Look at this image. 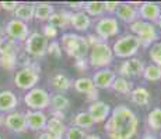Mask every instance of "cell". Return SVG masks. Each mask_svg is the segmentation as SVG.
<instances>
[{"label":"cell","mask_w":161,"mask_h":139,"mask_svg":"<svg viewBox=\"0 0 161 139\" xmlns=\"http://www.w3.org/2000/svg\"><path fill=\"white\" fill-rule=\"evenodd\" d=\"M83 8H84V13L88 15H101L105 11V6L104 2H87L83 3Z\"/></svg>","instance_id":"f546056e"},{"label":"cell","mask_w":161,"mask_h":139,"mask_svg":"<svg viewBox=\"0 0 161 139\" xmlns=\"http://www.w3.org/2000/svg\"><path fill=\"white\" fill-rule=\"evenodd\" d=\"M39 68L36 64H28V66L23 67L18 70L14 75V85L21 91H27L35 88L36 83L39 81Z\"/></svg>","instance_id":"277c9868"},{"label":"cell","mask_w":161,"mask_h":139,"mask_svg":"<svg viewBox=\"0 0 161 139\" xmlns=\"http://www.w3.org/2000/svg\"><path fill=\"white\" fill-rule=\"evenodd\" d=\"M4 125L10 129L11 132L15 134H23L27 131V125H25V117L24 113L21 111H11L7 116L4 117Z\"/></svg>","instance_id":"7c38bea8"},{"label":"cell","mask_w":161,"mask_h":139,"mask_svg":"<svg viewBox=\"0 0 161 139\" xmlns=\"http://www.w3.org/2000/svg\"><path fill=\"white\" fill-rule=\"evenodd\" d=\"M97 96H98V91H97V89H94L92 92H90V93H88V100L95 102V99H97Z\"/></svg>","instance_id":"60d3db41"},{"label":"cell","mask_w":161,"mask_h":139,"mask_svg":"<svg viewBox=\"0 0 161 139\" xmlns=\"http://www.w3.org/2000/svg\"><path fill=\"white\" fill-rule=\"evenodd\" d=\"M24 102H25L27 107L30 110H35V111H44L45 109H48L51 106V96L49 93L42 88H35L30 89L24 96Z\"/></svg>","instance_id":"52a82bcc"},{"label":"cell","mask_w":161,"mask_h":139,"mask_svg":"<svg viewBox=\"0 0 161 139\" xmlns=\"http://www.w3.org/2000/svg\"><path fill=\"white\" fill-rule=\"evenodd\" d=\"M2 125H4V116L0 113V127H2Z\"/></svg>","instance_id":"bcb514c9"},{"label":"cell","mask_w":161,"mask_h":139,"mask_svg":"<svg viewBox=\"0 0 161 139\" xmlns=\"http://www.w3.org/2000/svg\"><path fill=\"white\" fill-rule=\"evenodd\" d=\"M62 46L67 56L79 60H84L90 50V45L84 36L77 33H64L62 36Z\"/></svg>","instance_id":"7a4b0ae2"},{"label":"cell","mask_w":161,"mask_h":139,"mask_svg":"<svg viewBox=\"0 0 161 139\" xmlns=\"http://www.w3.org/2000/svg\"><path fill=\"white\" fill-rule=\"evenodd\" d=\"M130 99L139 106H147L150 103V92L143 86H137L130 92Z\"/></svg>","instance_id":"cb8c5ba5"},{"label":"cell","mask_w":161,"mask_h":139,"mask_svg":"<svg viewBox=\"0 0 161 139\" xmlns=\"http://www.w3.org/2000/svg\"><path fill=\"white\" fill-rule=\"evenodd\" d=\"M157 24H158V27L161 28V15H160V18H158V21H157Z\"/></svg>","instance_id":"c3c4849f"},{"label":"cell","mask_w":161,"mask_h":139,"mask_svg":"<svg viewBox=\"0 0 161 139\" xmlns=\"http://www.w3.org/2000/svg\"><path fill=\"white\" fill-rule=\"evenodd\" d=\"M116 75L112 70L109 68H103L98 70L92 77V83H94L95 89H109L115 81Z\"/></svg>","instance_id":"2e32d148"},{"label":"cell","mask_w":161,"mask_h":139,"mask_svg":"<svg viewBox=\"0 0 161 139\" xmlns=\"http://www.w3.org/2000/svg\"><path fill=\"white\" fill-rule=\"evenodd\" d=\"M70 25L80 32H86L91 27V18L84 11H76L70 13Z\"/></svg>","instance_id":"d6986e66"},{"label":"cell","mask_w":161,"mask_h":139,"mask_svg":"<svg viewBox=\"0 0 161 139\" xmlns=\"http://www.w3.org/2000/svg\"><path fill=\"white\" fill-rule=\"evenodd\" d=\"M90 66L95 67V68H107L108 66H111L114 61V53L112 49L109 47L107 42H100L95 43L94 46H91L90 49Z\"/></svg>","instance_id":"3957f363"},{"label":"cell","mask_w":161,"mask_h":139,"mask_svg":"<svg viewBox=\"0 0 161 139\" xmlns=\"http://www.w3.org/2000/svg\"><path fill=\"white\" fill-rule=\"evenodd\" d=\"M95 32H97V36L101 41H107V39L118 35V32H119L118 20L114 17L100 18L95 24Z\"/></svg>","instance_id":"30bf717a"},{"label":"cell","mask_w":161,"mask_h":139,"mask_svg":"<svg viewBox=\"0 0 161 139\" xmlns=\"http://www.w3.org/2000/svg\"><path fill=\"white\" fill-rule=\"evenodd\" d=\"M18 47L17 42L13 39L7 38V36H3L0 39V56H10V57H17L18 54Z\"/></svg>","instance_id":"603a6c76"},{"label":"cell","mask_w":161,"mask_h":139,"mask_svg":"<svg viewBox=\"0 0 161 139\" xmlns=\"http://www.w3.org/2000/svg\"><path fill=\"white\" fill-rule=\"evenodd\" d=\"M140 46H142V43H140V41H139L137 36L125 35L120 39H118L111 49H112L114 56H116V57L132 58V56H135L139 52Z\"/></svg>","instance_id":"5b68a950"},{"label":"cell","mask_w":161,"mask_h":139,"mask_svg":"<svg viewBox=\"0 0 161 139\" xmlns=\"http://www.w3.org/2000/svg\"><path fill=\"white\" fill-rule=\"evenodd\" d=\"M73 124H74V127H77V128H80V129L84 131V129L91 128L95 122H94V120L91 118V116H90L87 111H80V113H77L76 116H74Z\"/></svg>","instance_id":"484cf974"},{"label":"cell","mask_w":161,"mask_h":139,"mask_svg":"<svg viewBox=\"0 0 161 139\" xmlns=\"http://www.w3.org/2000/svg\"><path fill=\"white\" fill-rule=\"evenodd\" d=\"M111 88H112L115 92H118V93H123V95H128V93H130V92L133 91L132 82L128 81L126 78H123V77L115 78V81H114Z\"/></svg>","instance_id":"f1b7e54d"},{"label":"cell","mask_w":161,"mask_h":139,"mask_svg":"<svg viewBox=\"0 0 161 139\" xmlns=\"http://www.w3.org/2000/svg\"><path fill=\"white\" fill-rule=\"evenodd\" d=\"M139 120L125 104H119L111 111L105 124V134L109 139H132L137 132Z\"/></svg>","instance_id":"6da1fadb"},{"label":"cell","mask_w":161,"mask_h":139,"mask_svg":"<svg viewBox=\"0 0 161 139\" xmlns=\"http://www.w3.org/2000/svg\"><path fill=\"white\" fill-rule=\"evenodd\" d=\"M48 24L52 27L58 28H66L70 25V13L66 10H60V11H55L53 14L49 17Z\"/></svg>","instance_id":"7402d4cb"},{"label":"cell","mask_w":161,"mask_h":139,"mask_svg":"<svg viewBox=\"0 0 161 139\" xmlns=\"http://www.w3.org/2000/svg\"><path fill=\"white\" fill-rule=\"evenodd\" d=\"M0 66L4 70H14L17 66V57H10V56H0Z\"/></svg>","instance_id":"d590c367"},{"label":"cell","mask_w":161,"mask_h":139,"mask_svg":"<svg viewBox=\"0 0 161 139\" xmlns=\"http://www.w3.org/2000/svg\"><path fill=\"white\" fill-rule=\"evenodd\" d=\"M48 39L42 33L32 32L25 41V52L32 57H44L48 49Z\"/></svg>","instance_id":"ba28073f"},{"label":"cell","mask_w":161,"mask_h":139,"mask_svg":"<svg viewBox=\"0 0 161 139\" xmlns=\"http://www.w3.org/2000/svg\"><path fill=\"white\" fill-rule=\"evenodd\" d=\"M139 17L143 21L150 24H154L158 21L160 15H161V7L157 3H151V2H146L140 6V8L137 10Z\"/></svg>","instance_id":"9a60e30c"},{"label":"cell","mask_w":161,"mask_h":139,"mask_svg":"<svg viewBox=\"0 0 161 139\" xmlns=\"http://www.w3.org/2000/svg\"><path fill=\"white\" fill-rule=\"evenodd\" d=\"M53 13H55V10L51 3H38V4H35L34 18L38 21H48L49 17Z\"/></svg>","instance_id":"d4e9b609"},{"label":"cell","mask_w":161,"mask_h":139,"mask_svg":"<svg viewBox=\"0 0 161 139\" xmlns=\"http://www.w3.org/2000/svg\"><path fill=\"white\" fill-rule=\"evenodd\" d=\"M86 139H101V138L98 137V135H87Z\"/></svg>","instance_id":"f6af8a7d"},{"label":"cell","mask_w":161,"mask_h":139,"mask_svg":"<svg viewBox=\"0 0 161 139\" xmlns=\"http://www.w3.org/2000/svg\"><path fill=\"white\" fill-rule=\"evenodd\" d=\"M4 33L7 38L13 39L15 42H25L27 38L30 36V29H28V24L18 21L13 18L10 20L4 27Z\"/></svg>","instance_id":"9c48e42d"},{"label":"cell","mask_w":161,"mask_h":139,"mask_svg":"<svg viewBox=\"0 0 161 139\" xmlns=\"http://www.w3.org/2000/svg\"><path fill=\"white\" fill-rule=\"evenodd\" d=\"M144 67L146 66L140 58H128L119 67V72L123 78H126V77H139L143 74Z\"/></svg>","instance_id":"5bb4252c"},{"label":"cell","mask_w":161,"mask_h":139,"mask_svg":"<svg viewBox=\"0 0 161 139\" xmlns=\"http://www.w3.org/2000/svg\"><path fill=\"white\" fill-rule=\"evenodd\" d=\"M142 139H157V137H154V135H150V134H147V135H144Z\"/></svg>","instance_id":"ee69618b"},{"label":"cell","mask_w":161,"mask_h":139,"mask_svg":"<svg viewBox=\"0 0 161 139\" xmlns=\"http://www.w3.org/2000/svg\"><path fill=\"white\" fill-rule=\"evenodd\" d=\"M18 3L17 2H0V8L7 11H14L17 8Z\"/></svg>","instance_id":"f35d334b"},{"label":"cell","mask_w":161,"mask_h":139,"mask_svg":"<svg viewBox=\"0 0 161 139\" xmlns=\"http://www.w3.org/2000/svg\"><path fill=\"white\" fill-rule=\"evenodd\" d=\"M86 132L83 129L77 128V127H70V128L66 129V134H64V138L66 139H86Z\"/></svg>","instance_id":"e575fe53"},{"label":"cell","mask_w":161,"mask_h":139,"mask_svg":"<svg viewBox=\"0 0 161 139\" xmlns=\"http://www.w3.org/2000/svg\"><path fill=\"white\" fill-rule=\"evenodd\" d=\"M18 106V97L11 91H0V113H11Z\"/></svg>","instance_id":"e0dca14e"},{"label":"cell","mask_w":161,"mask_h":139,"mask_svg":"<svg viewBox=\"0 0 161 139\" xmlns=\"http://www.w3.org/2000/svg\"><path fill=\"white\" fill-rule=\"evenodd\" d=\"M42 35H44L46 39H53L58 36V29L55 27L49 25V24H45V25L42 27Z\"/></svg>","instance_id":"74e56055"},{"label":"cell","mask_w":161,"mask_h":139,"mask_svg":"<svg viewBox=\"0 0 161 139\" xmlns=\"http://www.w3.org/2000/svg\"><path fill=\"white\" fill-rule=\"evenodd\" d=\"M143 78L146 81H151V82H156L161 79V68L156 64H150V66H146L143 70Z\"/></svg>","instance_id":"4dcf8cb0"},{"label":"cell","mask_w":161,"mask_h":139,"mask_svg":"<svg viewBox=\"0 0 161 139\" xmlns=\"http://www.w3.org/2000/svg\"><path fill=\"white\" fill-rule=\"evenodd\" d=\"M46 53L53 56V57H60L62 56V46L58 41H52L51 43H48V49H46Z\"/></svg>","instance_id":"8d00e7d4"},{"label":"cell","mask_w":161,"mask_h":139,"mask_svg":"<svg viewBox=\"0 0 161 139\" xmlns=\"http://www.w3.org/2000/svg\"><path fill=\"white\" fill-rule=\"evenodd\" d=\"M76 66L79 67V68H81V70H86V68H87V64H86V58H84V60L76 61Z\"/></svg>","instance_id":"b9f144b4"},{"label":"cell","mask_w":161,"mask_h":139,"mask_svg":"<svg viewBox=\"0 0 161 139\" xmlns=\"http://www.w3.org/2000/svg\"><path fill=\"white\" fill-rule=\"evenodd\" d=\"M130 29L135 33V36H137L139 41L143 46H148L156 43V41L158 39V31L154 24L146 22L143 20H137L133 24H130Z\"/></svg>","instance_id":"8992f818"},{"label":"cell","mask_w":161,"mask_h":139,"mask_svg":"<svg viewBox=\"0 0 161 139\" xmlns=\"http://www.w3.org/2000/svg\"><path fill=\"white\" fill-rule=\"evenodd\" d=\"M0 139H3V138H2V137H0Z\"/></svg>","instance_id":"681fc988"},{"label":"cell","mask_w":161,"mask_h":139,"mask_svg":"<svg viewBox=\"0 0 161 139\" xmlns=\"http://www.w3.org/2000/svg\"><path fill=\"white\" fill-rule=\"evenodd\" d=\"M74 89H76L77 92H80V93H90V92H92L95 89L94 83H92V79L91 78H79L74 81Z\"/></svg>","instance_id":"1f68e13d"},{"label":"cell","mask_w":161,"mask_h":139,"mask_svg":"<svg viewBox=\"0 0 161 139\" xmlns=\"http://www.w3.org/2000/svg\"><path fill=\"white\" fill-rule=\"evenodd\" d=\"M104 6H105V11H108V13H114V11H116L119 3L118 2H104Z\"/></svg>","instance_id":"ab89813d"},{"label":"cell","mask_w":161,"mask_h":139,"mask_svg":"<svg viewBox=\"0 0 161 139\" xmlns=\"http://www.w3.org/2000/svg\"><path fill=\"white\" fill-rule=\"evenodd\" d=\"M51 104H52V109L53 111H58V113H63L64 110L69 109L70 106V102L64 95L59 93V95H55V96L51 97Z\"/></svg>","instance_id":"83f0119b"},{"label":"cell","mask_w":161,"mask_h":139,"mask_svg":"<svg viewBox=\"0 0 161 139\" xmlns=\"http://www.w3.org/2000/svg\"><path fill=\"white\" fill-rule=\"evenodd\" d=\"M3 33H4V31H3V29H2V28H0V39H2V38H3Z\"/></svg>","instance_id":"7dc6e473"},{"label":"cell","mask_w":161,"mask_h":139,"mask_svg":"<svg viewBox=\"0 0 161 139\" xmlns=\"http://www.w3.org/2000/svg\"><path fill=\"white\" fill-rule=\"evenodd\" d=\"M24 117H25L27 129H31V131H44L48 122V116L44 111L28 110L27 113H24Z\"/></svg>","instance_id":"8fae6325"},{"label":"cell","mask_w":161,"mask_h":139,"mask_svg":"<svg viewBox=\"0 0 161 139\" xmlns=\"http://www.w3.org/2000/svg\"><path fill=\"white\" fill-rule=\"evenodd\" d=\"M51 85H52V88L56 89L58 92H64L72 86V82H70V79L67 78L64 74L59 72V74H55L51 78Z\"/></svg>","instance_id":"4316f807"},{"label":"cell","mask_w":161,"mask_h":139,"mask_svg":"<svg viewBox=\"0 0 161 139\" xmlns=\"http://www.w3.org/2000/svg\"><path fill=\"white\" fill-rule=\"evenodd\" d=\"M87 113L91 116V118L94 120L95 124H98V122H104L111 116V107L105 102L95 100V102H91Z\"/></svg>","instance_id":"4fadbf2b"},{"label":"cell","mask_w":161,"mask_h":139,"mask_svg":"<svg viewBox=\"0 0 161 139\" xmlns=\"http://www.w3.org/2000/svg\"><path fill=\"white\" fill-rule=\"evenodd\" d=\"M46 132L51 134L55 139H62L66 134V125H64L63 120L60 118H56V117H51L48 118V122H46V127H45Z\"/></svg>","instance_id":"ffe728a7"},{"label":"cell","mask_w":161,"mask_h":139,"mask_svg":"<svg viewBox=\"0 0 161 139\" xmlns=\"http://www.w3.org/2000/svg\"><path fill=\"white\" fill-rule=\"evenodd\" d=\"M34 10H35V4H31V3H18L17 8L14 10V17H15V20L28 24L30 21L34 20Z\"/></svg>","instance_id":"44dd1931"},{"label":"cell","mask_w":161,"mask_h":139,"mask_svg":"<svg viewBox=\"0 0 161 139\" xmlns=\"http://www.w3.org/2000/svg\"><path fill=\"white\" fill-rule=\"evenodd\" d=\"M38 139H55V138L52 137L51 134H48V132L45 131V132H42V134L39 135V138H38Z\"/></svg>","instance_id":"7bdbcfd3"},{"label":"cell","mask_w":161,"mask_h":139,"mask_svg":"<svg viewBox=\"0 0 161 139\" xmlns=\"http://www.w3.org/2000/svg\"><path fill=\"white\" fill-rule=\"evenodd\" d=\"M115 13H116V17L119 18L120 21H123V22L133 24L135 21L139 20L137 10H136L133 6L129 4V3H122V4L119 3V6H118Z\"/></svg>","instance_id":"ac0fdd59"},{"label":"cell","mask_w":161,"mask_h":139,"mask_svg":"<svg viewBox=\"0 0 161 139\" xmlns=\"http://www.w3.org/2000/svg\"><path fill=\"white\" fill-rule=\"evenodd\" d=\"M148 56L153 60V63L161 68V42H156L151 45L150 50H148Z\"/></svg>","instance_id":"836d02e7"},{"label":"cell","mask_w":161,"mask_h":139,"mask_svg":"<svg viewBox=\"0 0 161 139\" xmlns=\"http://www.w3.org/2000/svg\"><path fill=\"white\" fill-rule=\"evenodd\" d=\"M147 124L151 129H161V109H153L147 116Z\"/></svg>","instance_id":"d6a6232c"}]
</instances>
